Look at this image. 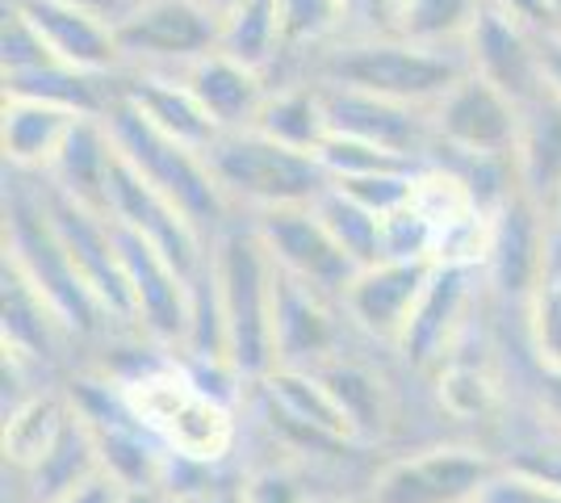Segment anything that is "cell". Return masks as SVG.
<instances>
[{
	"mask_svg": "<svg viewBox=\"0 0 561 503\" xmlns=\"http://www.w3.org/2000/svg\"><path fill=\"white\" fill-rule=\"evenodd\" d=\"M117 386L122 403L135 411L168 454L197 461H231L239 449V408L227 395L202 382L181 357L151 353L135 357L126 369H101Z\"/></svg>",
	"mask_w": 561,
	"mask_h": 503,
	"instance_id": "obj_1",
	"label": "cell"
},
{
	"mask_svg": "<svg viewBox=\"0 0 561 503\" xmlns=\"http://www.w3.org/2000/svg\"><path fill=\"white\" fill-rule=\"evenodd\" d=\"M210 277L231 369L256 386L277 365V264L252 218H231L210 240Z\"/></svg>",
	"mask_w": 561,
	"mask_h": 503,
	"instance_id": "obj_2",
	"label": "cell"
},
{
	"mask_svg": "<svg viewBox=\"0 0 561 503\" xmlns=\"http://www.w3.org/2000/svg\"><path fill=\"white\" fill-rule=\"evenodd\" d=\"M4 261L59 311V319L80 335V344L117 335L50 222L43 176L9 172V168H4Z\"/></svg>",
	"mask_w": 561,
	"mask_h": 503,
	"instance_id": "obj_3",
	"label": "cell"
},
{
	"mask_svg": "<svg viewBox=\"0 0 561 503\" xmlns=\"http://www.w3.org/2000/svg\"><path fill=\"white\" fill-rule=\"evenodd\" d=\"M302 72L323 84L432 110L469 72V64L466 50L423 47L402 34H374V38H335L314 59H306Z\"/></svg>",
	"mask_w": 561,
	"mask_h": 503,
	"instance_id": "obj_4",
	"label": "cell"
},
{
	"mask_svg": "<svg viewBox=\"0 0 561 503\" xmlns=\"http://www.w3.org/2000/svg\"><path fill=\"white\" fill-rule=\"evenodd\" d=\"M218 185L234 206V215H264L277 206H310L331 185L328 168L314 151L280 144L256 126L222 130L206 147Z\"/></svg>",
	"mask_w": 561,
	"mask_h": 503,
	"instance_id": "obj_5",
	"label": "cell"
},
{
	"mask_svg": "<svg viewBox=\"0 0 561 503\" xmlns=\"http://www.w3.org/2000/svg\"><path fill=\"white\" fill-rule=\"evenodd\" d=\"M105 122L114 130L117 151L139 168L156 190L168 193L210 240L231 218H239L234 206L227 202L222 185H218V176H214V168L202 147H188L181 139L164 135V130H156L151 122L139 118L117 93H114V105L105 110Z\"/></svg>",
	"mask_w": 561,
	"mask_h": 503,
	"instance_id": "obj_6",
	"label": "cell"
},
{
	"mask_svg": "<svg viewBox=\"0 0 561 503\" xmlns=\"http://www.w3.org/2000/svg\"><path fill=\"white\" fill-rule=\"evenodd\" d=\"M503 457L491 445L440 441L377 461L365 482L369 503H478Z\"/></svg>",
	"mask_w": 561,
	"mask_h": 503,
	"instance_id": "obj_7",
	"label": "cell"
},
{
	"mask_svg": "<svg viewBox=\"0 0 561 503\" xmlns=\"http://www.w3.org/2000/svg\"><path fill=\"white\" fill-rule=\"evenodd\" d=\"M114 25L126 72L176 76L218 47L222 13L206 0H130Z\"/></svg>",
	"mask_w": 561,
	"mask_h": 503,
	"instance_id": "obj_8",
	"label": "cell"
},
{
	"mask_svg": "<svg viewBox=\"0 0 561 503\" xmlns=\"http://www.w3.org/2000/svg\"><path fill=\"white\" fill-rule=\"evenodd\" d=\"M117 227V248L126 264V286H130V315H135V332L164 348L172 357H181L193 323V282L151 240H142L139 231Z\"/></svg>",
	"mask_w": 561,
	"mask_h": 503,
	"instance_id": "obj_9",
	"label": "cell"
},
{
	"mask_svg": "<svg viewBox=\"0 0 561 503\" xmlns=\"http://www.w3.org/2000/svg\"><path fill=\"white\" fill-rule=\"evenodd\" d=\"M482 298H491L482 268L436 264L394 353L407 361L411 369L432 374V369L473 332V319H478Z\"/></svg>",
	"mask_w": 561,
	"mask_h": 503,
	"instance_id": "obj_10",
	"label": "cell"
},
{
	"mask_svg": "<svg viewBox=\"0 0 561 503\" xmlns=\"http://www.w3.org/2000/svg\"><path fill=\"white\" fill-rule=\"evenodd\" d=\"M110 218L156 243L188 282L210 261V236L168 193L156 190L122 151H117L114 181H110Z\"/></svg>",
	"mask_w": 561,
	"mask_h": 503,
	"instance_id": "obj_11",
	"label": "cell"
},
{
	"mask_svg": "<svg viewBox=\"0 0 561 503\" xmlns=\"http://www.w3.org/2000/svg\"><path fill=\"white\" fill-rule=\"evenodd\" d=\"M432 156H515L519 105L491 80L466 72L432 105Z\"/></svg>",
	"mask_w": 561,
	"mask_h": 503,
	"instance_id": "obj_12",
	"label": "cell"
},
{
	"mask_svg": "<svg viewBox=\"0 0 561 503\" xmlns=\"http://www.w3.org/2000/svg\"><path fill=\"white\" fill-rule=\"evenodd\" d=\"M486 294L503 311H524L545 282V215L524 190H515L491 215V248L482 261Z\"/></svg>",
	"mask_w": 561,
	"mask_h": 503,
	"instance_id": "obj_13",
	"label": "cell"
},
{
	"mask_svg": "<svg viewBox=\"0 0 561 503\" xmlns=\"http://www.w3.org/2000/svg\"><path fill=\"white\" fill-rule=\"evenodd\" d=\"M252 218V227L260 231V240L268 248V256L280 273L298 277L306 286L323 289L331 298H340L348 277L356 273V264L348 261V252L335 243L328 231V222L319 218L314 202L310 206H277L264 215H243Z\"/></svg>",
	"mask_w": 561,
	"mask_h": 503,
	"instance_id": "obj_14",
	"label": "cell"
},
{
	"mask_svg": "<svg viewBox=\"0 0 561 503\" xmlns=\"http://www.w3.org/2000/svg\"><path fill=\"white\" fill-rule=\"evenodd\" d=\"M432 268L436 264L427 261H374L356 268L340 294V311L352 323V332L394 353Z\"/></svg>",
	"mask_w": 561,
	"mask_h": 503,
	"instance_id": "obj_15",
	"label": "cell"
},
{
	"mask_svg": "<svg viewBox=\"0 0 561 503\" xmlns=\"http://www.w3.org/2000/svg\"><path fill=\"white\" fill-rule=\"evenodd\" d=\"M466 64L473 76L491 80L515 105H524L545 89V34L494 4H482L466 34Z\"/></svg>",
	"mask_w": 561,
	"mask_h": 503,
	"instance_id": "obj_16",
	"label": "cell"
},
{
	"mask_svg": "<svg viewBox=\"0 0 561 503\" xmlns=\"http://www.w3.org/2000/svg\"><path fill=\"white\" fill-rule=\"evenodd\" d=\"M9 4H18L34 22V30L43 34V43L59 64H68L76 72L105 76V80H117L126 72L114 18L84 9V4H71V0H9Z\"/></svg>",
	"mask_w": 561,
	"mask_h": 503,
	"instance_id": "obj_17",
	"label": "cell"
},
{
	"mask_svg": "<svg viewBox=\"0 0 561 503\" xmlns=\"http://www.w3.org/2000/svg\"><path fill=\"white\" fill-rule=\"evenodd\" d=\"M0 348L50 378L68 361L71 344H80V335L9 261L0 264Z\"/></svg>",
	"mask_w": 561,
	"mask_h": 503,
	"instance_id": "obj_18",
	"label": "cell"
},
{
	"mask_svg": "<svg viewBox=\"0 0 561 503\" xmlns=\"http://www.w3.org/2000/svg\"><path fill=\"white\" fill-rule=\"evenodd\" d=\"M344 332H352V323L340 311V298L277 268V365L314 369L340 357Z\"/></svg>",
	"mask_w": 561,
	"mask_h": 503,
	"instance_id": "obj_19",
	"label": "cell"
},
{
	"mask_svg": "<svg viewBox=\"0 0 561 503\" xmlns=\"http://www.w3.org/2000/svg\"><path fill=\"white\" fill-rule=\"evenodd\" d=\"M323 105H328L331 130L369 139L377 147H390V151L407 156V160H420V164L432 156V144H436L432 110L386 101V96L374 93H356V89H340V84H323Z\"/></svg>",
	"mask_w": 561,
	"mask_h": 503,
	"instance_id": "obj_20",
	"label": "cell"
},
{
	"mask_svg": "<svg viewBox=\"0 0 561 503\" xmlns=\"http://www.w3.org/2000/svg\"><path fill=\"white\" fill-rule=\"evenodd\" d=\"M176 76L193 89V96L202 101V110L210 114L218 130H243V126H252L260 105H264V96L273 89V76L239 64L234 55H227V50L218 47L210 55H202V59H193Z\"/></svg>",
	"mask_w": 561,
	"mask_h": 503,
	"instance_id": "obj_21",
	"label": "cell"
},
{
	"mask_svg": "<svg viewBox=\"0 0 561 503\" xmlns=\"http://www.w3.org/2000/svg\"><path fill=\"white\" fill-rule=\"evenodd\" d=\"M80 118L84 114H76L68 105L4 93L0 96V151H4V168L9 172L43 176Z\"/></svg>",
	"mask_w": 561,
	"mask_h": 503,
	"instance_id": "obj_22",
	"label": "cell"
},
{
	"mask_svg": "<svg viewBox=\"0 0 561 503\" xmlns=\"http://www.w3.org/2000/svg\"><path fill=\"white\" fill-rule=\"evenodd\" d=\"M114 164H117V144L105 114H84V118L71 126V135L64 139L59 156L43 172V181L55 185L59 193H68V197H76V202H84V206L110 215Z\"/></svg>",
	"mask_w": 561,
	"mask_h": 503,
	"instance_id": "obj_23",
	"label": "cell"
},
{
	"mask_svg": "<svg viewBox=\"0 0 561 503\" xmlns=\"http://www.w3.org/2000/svg\"><path fill=\"white\" fill-rule=\"evenodd\" d=\"M117 96L139 118L151 122L156 130H164V135L181 139L188 147L206 151L222 135L210 114L202 110V101L193 96V89L172 72H122L117 76Z\"/></svg>",
	"mask_w": 561,
	"mask_h": 503,
	"instance_id": "obj_24",
	"label": "cell"
},
{
	"mask_svg": "<svg viewBox=\"0 0 561 503\" xmlns=\"http://www.w3.org/2000/svg\"><path fill=\"white\" fill-rule=\"evenodd\" d=\"M71 395L68 386H38L30 399H22L13 411H4V432H0V449H4V475L18 482L30 479L50 449L59 445V436L68 432Z\"/></svg>",
	"mask_w": 561,
	"mask_h": 503,
	"instance_id": "obj_25",
	"label": "cell"
},
{
	"mask_svg": "<svg viewBox=\"0 0 561 503\" xmlns=\"http://www.w3.org/2000/svg\"><path fill=\"white\" fill-rule=\"evenodd\" d=\"M469 335L427 378H432V390H436V403H440V411L453 424L486 428V424H499V415L507 408V395H503V378H499L494 361L469 353Z\"/></svg>",
	"mask_w": 561,
	"mask_h": 503,
	"instance_id": "obj_26",
	"label": "cell"
},
{
	"mask_svg": "<svg viewBox=\"0 0 561 503\" xmlns=\"http://www.w3.org/2000/svg\"><path fill=\"white\" fill-rule=\"evenodd\" d=\"M515 176L519 190L545 206L561 190V96L540 89L519 105V139H515Z\"/></svg>",
	"mask_w": 561,
	"mask_h": 503,
	"instance_id": "obj_27",
	"label": "cell"
},
{
	"mask_svg": "<svg viewBox=\"0 0 561 503\" xmlns=\"http://www.w3.org/2000/svg\"><path fill=\"white\" fill-rule=\"evenodd\" d=\"M252 126L280 139V144L298 147V151H319V144L328 139L331 130L328 105H323V84L306 72L277 76Z\"/></svg>",
	"mask_w": 561,
	"mask_h": 503,
	"instance_id": "obj_28",
	"label": "cell"
},
{
	"mask_svg": "<svg viewBox=\"0 0 561 503\" xmlns=\"http://www.w3.org/2000/svg\"><path fill=\"white\" fill-rule=\"evenodd\" d=\"M314 369L335 390L340 408L348 411L356 441L369 445V449H374L377 441H386V432L394 428V395H390V386L381 382V374H374L365 361L348 357V353L323 361Z\"/></svg>",
	"mask_w": 561,
	"mask_h": 503,
	"instance_id": "obj_29",
	"label": "cell"
},
{
	"mask_svg": "<svg viewBox=\"0 0 561 503\" xmlns=\"http://www.w3.org/2000/svg\"><path fill=\"white\" fill-rule=\"evenodd\" d=\"M218 50H227L239 64L273 76V80L289 72V47H285L277 0H234L222 13Z\"/></svg>",
	"mask_w": 561,
	"mask_h": 503,
	"instance_id": "obj_30",
	"label": "cell"
},
{
	"mask_svg": "<svg viewBox=\"0 0 561 503\" xmlns=\"http://www.w3.org/2000/svg\"><path fill=\"white\" fill-rule=\"evenodd\" d=\"M482 4L486 0H398V34L423 47L466 50Z\"/></svg>",
	"mask_w": 561,
	"mask_h": 503,
	"instance_id": "obj_31",
	"label": "cell"
},
{
	"mask_svg": "<svg viewBox=\"0 0 561 503\" xmlns=\"http://www.w3.org/2000/svg\"><path fill=\"white\" fill-rule=\"evenodd\" d=\"M277 13L280 30H285V47H289V72H302L306 59L331 47L344 30L340 0H277Z\"/></svg>",
	"mask_w": 561,
	"mask_h": 503,
	"instance_id": "obj_32",
	"label": "cell"
},
{
	"mask_svg": "<svg viewBox=\"0 0 561 503\" xmlns=\"http://www.w3.org/2000/svg\"><path fill=\"white\" fill-rule=\"evenodd\" d=\"M314 210L328 222V231L348 252V261L356 268L381 261V218L374 210H365L356 197H348V193L335 190V185H328V190L314 197Z\"/></svg>",
	"mask_w": 561,
	"mask_h": 503,
	"instance_id": "obj_33",
	"label": "cell"
},
{
	"mask_svg": "<svg viewBox=\"0 0 561 503\" xmlns=\"http://www.w3.org/2000/svg\"><path fill=\"white\" fill-rule=\"evenodd\" d=\"M524 344L537 369L561 374V277H545L528 307L519 311Z\"/></svg>",
	"mask_w": 561,
	"mask_h": 503,
	"instance_id": "obj_34",
	"label": "cell"
},
{
	"mask_svg": "<svg viewBox=\"0 0 561 503\" xmlns=\"http://www.w3.org/2000/svg\"><path fill=\"white\" fill-rule=\"evenodd\" d=\"M319 164L328 168L331 181H348V176H369V172H390V168H415L420 160H407L390 147H377L369 139H356L344 130H328V139L319 144Z\"/></svg>",
	"mask_w": 561,
	"mask_h": 503,
	"instance_id": "obj_35",
	"label": "cell"
},
{
	"mask_svg": "<svg viewBox=\"0 0 561 503\" xmlns=\"http://www.w3.org/2000/svg\"><path fill=\"white\" fill-rule=\"evenodd\" d=\"M314 495L298 466L289 457L268 461V466H252L248 470V487H243V503H306Z\"/></svg>",
	"mask_w": 561,
	"mask_h": 503,
	"instance_id": "obj_36",
	"label": "cell"
},
{
	"mask_svg": "<svg viewBox=\"0 0 561 503\" xmlns=\"http://www.w3.org/2000/svg\"><path fill=\"white\" fill-rule=\"evenodd\" d=\"M478 503H561V487L503 461L499 475L486 482V491L478 495Z\"/></svg>",
	"mask_w": 561,
	"mask_h": 503,
	"instance_id": "obj_37",
	"label": "cell"
},
{
	"mask_svg": "<svg viewBox=\"0 0 561 503\" xmlns=\"http://www.w3.org/2000/svg\"><path fill=\"white\" fill-rule=\"evenodd\" d=\"M340 18H344L340 38L398 34V0H340Z\"/></svg>",
	"mask_w": 561,
	"mask_h": 503,
	"instance_id": "obj_38",
	"label": "cell"
},
{
	"mask_svg": "<svg viewBox=\"0 0 561 503\" xmlns=\"http://www.w3.org/2000/svg\"><path fill=\"white\" fill-rule=\"evenodd\" d=\"M545 215V277H561V190L540 206Z\"/></svg>",
	"mask_w": 561,
	"mask_h": 503,
	"instance_id": "obj_39",
	"label": "cell"
},
{
	"mask_svg": "<svg viewBox=\"0 0 561 503\" xmlns=\"http://www.w3.org/2000/svg\"><path fill=\"white\" fill-rule=\"evenodd\" d=\"M537 420L561 432V374L537 369Z\"/></svg>",
	"mask_w": 561,
	"mask_h": 503,
	"instance_id": "obj_40",
	"label": "cell"
},
{
	"mask_svg": "<svg viewBox=\"0 0 561 503\" xmlns=\"http://www.w3.org/2000/svg\"><path fill=\"white\" fill-rule=\"evenodd\" d=\"M122 487H117L110 475H93L89 482H80L76 491H68V495H59V500L50 503H122Z\"/></svg>",
	"mask_w": 561,
	"mask_h": 503,
	"instance_id": "obj_41",
	"label": "cell"
},
{
	"mask_svg": "<svg viewBox=\"0 0 561 503\" xmlns=\"http://www.w3.org/2000/svg\"><path fill=\"white\" fill-rule=\"evenodd\" d=\"M545 89L561 96V38L545 34Z\"/></svg>",
	"mask_w": 561,
	"mask_h": 503,
	"instance_id": "obj_42",
	"label": "cell"
},
{
	"mask_svg": "<svg viewBox=\"0 0 561 503\" xmlns=\"http://www.w3.org/2000/svg\"><path fill=\"white\" fill-rule=\"evenodd\" d=\"M71 4H84V9H96V13H105V18H122V9L130 4V0H71Z\"/></svg>",
	"mask_w": 561,
	"mask_h": 503,
	"instance_id": "obj_43",
	"label": "cell"
},
{
	"mask_svg": "<svg viewBox=\"0 0 561 503\" xmlns=\"http://www.w3.org/2000/svg\"><path fill=\"white\" fill-rule=\"evenodd\" d=\"M545 34L561 38V0H545Z\"/></svg>",
	"mask_w": 561,
	"mask_h": 503,
	"instance_id": "obj_44",
	"label": "cell"
},
{
	"mask_svg": "<svg viewBox=\"0 0 561 503\" xmlns=\"http://www.w3.org/2000/svg\"><path fill=\"white\" fill-rule=\"evenodd\" d=\"M306 503H369V495H365V491H356V495H335V491L323 495V491H314Z\"/></svg>",
	"mask_w": 561,
	"mask_h": 503,
	"instance_id": "obj_45",
	"label": "cell"
},
{
	"mask_svg": "<svg viewBox=\"0 0 561 503\" xmlns=\"http://www.w3.org/2000/svg\"><path fill=\"white\" fill-rule=\"evenodd\" d=\"M122 503H164V491H126Z\"/></svg>",
	"mask_w": 561,
	"mask_h": 503,
	"instance_id": "obj_46",
	"label": "cell"
},
{
	"mask_svg": "<svg viewBox=\"0 0 561 503\" xmlns=\"http://www.w3.org/2000/svg\"><path fill=\"white\" fill-rule=\"evenodd\" d=\"M206 4H210V9H218V13H227L234 0H206Z\"/></svg>",
	"mask_w": 561,
	"mask_h": 503,
	"instance_id": "obj_47",
	"label": "cell"
},
{
	"mask_svg": "<svg viewBox=\"0 0 561 503\" xmlns=\"http://www.w3.org/2000/svg\"><path fill=\"white\" fill-rule=\"evenodd\" d=\"M164 503H176V500H168V495H164Z\"/></svg>",
	"mask_w": 561,
	"mask_h": 503,
	"instance_id": "obj_48",
	"label": "cell"
}]
</instances>
